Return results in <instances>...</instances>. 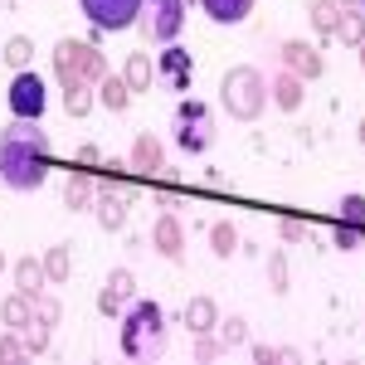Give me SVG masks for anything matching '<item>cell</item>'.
<instances>
[{"mask_svg":"<svg viewBox=\"0 0 365 365\" xmlns=\"http://www.w3.org/2000/svg\"><path fill=\"white\" fill-rule=\"evenodd\" d=\"M122 307H127V297L113 292V287L103 282V292H98V312H103V317H122Z\"/></svg>","mask_w":365,"mask_h":365,"instance_id":"37","label":"cell"},{"mask_svg":"<svg viewBox=\"0 0 365 365\" xmlns=\"http://www.w3.org/2000/svg\"><path fill=\"white\" fill-rule=\"evenodd\" d=\"M0 322H5V327H15V331L29 327V322H34V297H25V292L15 287V292L0 302Z\"/></svg>","mask_w":365,"mask_h":365,"instance_id":"22","label":"cell"},{"mask_svg":"<svg viewBox=\"0 0 365 365\" xmlns=\"http://www.w3.org/2000/svg\"><path fill=\"white\" fill-rule=\"evenodd\" d=\"M278 361H282V365H297V361H302V351H292V346H278Z\"/></svg>","mask_w":365,"mask_h":365,"instance_id":"41","label":"cell"},{"mask_svg":"<svg viewBox=\"0 0 365 365\" xmlns=\"http://www.w3.org/2000/svg\"><path fill=\"white\" fill-rule=\"evenodd\" d=\"M356 58H361V68H365V39H361V44H356Z\"/></svg>","mask_w":365,"mask_h":365,"instance_id":"42","label":"cell"},{"mask_svg":"<svg viewBox=\"0 0 365 365\" xmlns=\"http://www.w3.org/2000/svg\"><path fill=\"white\" fill-rule=\"evenodd\" d=\"M180 322H185L190 336H195V331H215V327H220V307H215L210 297H190L185 312H180Z\"/></svg>","mask_w":365,"mask_h":365,"instance_id":"19","label":"cell"},{"mask_svg":"<svg viewBox=\"0 0 365 365\" xmlns=\"http://www.w3.org/2000/svg\"><path fill=\"white\" fill-rule=\"evenodd\" d=\"M93 215H98V225L108 229V234L127 229V215H132V195H127V185H117V180H98Z\"/></svg>","mask_w":365,"mask_h":365,"instance_id":"9","label":"cell"},{"mask_svg":"<svg viewBox=\"0 0 365 365\" xmlns=\"http://www.w3.org/2000/svg\"><path fill=\"white\" fill-rule=\"evenodd\" d=\"M278 58H282V68H287V73H297V78H307V83L327 73V58H322V49H317L312 39H282Z\"/></svg>","mask_w":365,"mask_h":365,"instance_id":"10","label":"cell"},{"mask_svg":"<svg viewBox=\"0 0 365 365\" xmlns=\"http://www.w3.org/2000/svg\"><path fill=\"white\" fill-rule=\"evenodd\" d=\"M122 331H117V346H122V356L127 361H161L166 356V341H170V322H166V307L161 302H146V297H132L127 307H122V322H117Z\"/></svg>","mask_w":365,"mask_h":365,"instance_id":"2","label":"cell"},{"mask_svg":"<svg viewBox=\"0 0 365 365\" xmlns=\"http://www.w3.org/2000/svg\"><path fill=\"white\" fill-rule=\"evenodd\" d=\"M220 341H225V351H239V346H249V322L234 312V317H220Z\"/></svg>","mask_w":365,"mask_h":365,"instance_id":"28","label":"cell"},{"mask_svg":"<svg viewBox=\"0 0 365 365\" xmlns=\"http://www.w3.org/2000/svg\"><path fill=\"white\" fill-rule=\"evenodd\" d=\"M98 103L108 108V113H127L132 108V88L122 73H108V78H98Z\"/></svg>","mask_w":365,"mask_h":365,"instance_id":"20","label":"cell"},{"mask_svg":"<svg viewBox=\"0 0 365 365\" xmlns=\"http://www.w3.org/2000/svg\"><path fill=\"white\" fill-rule=\"evenodd\" d=\"M122 78H127V88H132V93H146V88L156 83V58H151V54H127Z\"/></svg>","mask_w":365,"mask_h":365,"instance_id":"21","label":"cell"},{"mask_svg":"<svg viewBox=\"0 0 365 365\" xmlns=\"http://www.w3.org/2000/svg\"><path fill=\"white\" fill-rule=\"evenodd\" d=\"M331 244H336L341 253L361 249V244H365V229H356V225H341V220H336V229H331Z\"/></svg>","mask_w":365,"mask_h":365,"instance_id":"34","label":"cell"},{"mask_svg":"<svg viewBox=\"0 0 365 365\" xmlns=\"http://www.w3.org/2000/svg\"><path fill=\"white\" fill-rule=\"evenodd\" d=\"M249 356H253L258 365H273V361H278V346H263V341H253V346H249Z\"/></svg>","mask_w":365,"mask_h":365,"instance_id":"39","label":"cell"},{"mask_svg":"<svg viewBox=\"0 0 365 365\" xmlns=\"http://www.w3.org/2000/svg\"><path fill=\"white\" fill-rule=\"evenodd\" d=\"M108 287L132 302V297H137V273H132V268H113V273H108Z\"/></svg>","mask_w":365,"mask_h":365,"instance_id":"35","label":"cell"},{"mask_svg":"<svg viewBox=\"0 0 365 365\" xmlns=\"http://www.w3.org/2000/svg\"><path fill=\"white\" fill-rule=\"evenodd\" d=\"M93 103H98V88H93V83H78V88L63 93V113H68V117H88V113H93Z\"/></svg>","mask_w":365,"mask_h":365,"instance_id":"29","label":"cell"},{"mask_svg":"<svg viewBox=\"0 0 365 365\" xmlns=\"http://www.w3.org/2000/svg\"><path fill=\"white\" fill-rule=\"evenodd\" d=\"M5 268H10V258H5V249H0V273H5Z\"/></svg>","mask_w":365,"mask_h":365,"instance_id":"43","label":"cell"},{"mask_svg":"<svg viewBox=\"0 0 365 365\" xmlns=\"http://www.w3.org/2000/svg\"><path fill=\"white\" fill-rule=\"evenodd\" d=\"M210 249H215V258H234L239 253V229H234V220H215L210 225Z\"/></svg>","mask_w":365,"mask_h":365,"instance_id":"25","label":"cell"},{"mask_svg":"<svg viewBox=\"0 0 365 365\" xmlns=\"http://www.w3.org/2000/svg\"><path fill=\"white\" fill-rule=\"evenodd\" d=\"M49 151L54 141L44 132V122H29V117H15L5 132H0V185L15 190V195H29L49 180Z\"/></svg>","mask_w":365,"mask_h":365,"instance_id":"1","label":"cell"},{"mask_svg":"<svg viewBox=\"0 0 365 365\" xmlns=\"http://www.w3.org/2000/svg\"><path fill=\"white\" fill-rule=\"evenodd\" d=\"M341 5H361V0H341Z\"/></svg>","mask_w":365,"mask_h":365,"instance_id":"46","label":"cell"},{"mask_svg":"<svg viewBox=\"0 0 365 365\" xmlns=\"http://www.w3.org/2000/svg\"><path fill=\"white\" fill-rule=\"evenodd\" d=\"M361 10H365V0H361Z\"/></svg>","mask_w":365,"mask_h":365,"instance_id":"47","label":"cell"},{"mask_svg":"<svg viewBox=\"0 0 365 365\" xmlns=\"http://www.w3.org/2000/svg\"><path fill=\"white\" fill-rule=\"evenodd\" d=\"M336 220H341V225L365 229V195H356V190H351V195H341L336 200Z\"/></svg>","mask_w":365,"mask_h":365,"instance_id":"30","label":"cell"},{"mask_svg":"<svg viewBox=\"0 0 365 365\" xmlns=\"http://www.w3.org/2000/svg\"><path fill=\"white\" fill-rule=\"evenodd\" d=\"M356 137H361V146H365V117H361V132H356Z\"/></svg>","mask_w":365,"mask_h":365,"instance_id":"44","label":"cell"},{"mask_svg":"<svg viewBox=\"0 0 365 365\" xmlns=\"http://www.w3.org/2000/svg\"><path fill=\"white\" fill-rule=\"evenodd\" d=\"M302 98H307V78H297V73H287V68H278V73L268 78V103H273V108L297 113Z\"/></svg>","mask_w":365,"mask_h":365,"instance_id":"12","label":"cell"},{"mask_svg":"<svg viewBox=\"0 0 365 365\" xmlns=\"http://www.w3.org/2000/svg\"><path fill=\"white\" fill-rule=\"evenodd\" d=\"M25 361V336L15 327H0V365H15Z\"/></svg>","mask_w":365,"mask_h":365,"instance_id":"32","label":"cell"},{"mask_svg":"<svg viewBox=\"0 0 365 365\" xmlns=\"http://www.w3.org/2000/svg\"><path fill=\"white\" fill-rule=\"evenodd\" d=\"M0 58H5L15 73H20V68H29V58H34V39H29V34H10V39L0 44Z\"/></svg>","mask_w":365,"mask_h":365,"instance_id":"26","label":"cell"},{"mask_svg":"<svg viewBox=\"0 0 365 365\" xmlns=\"http://www.w3.org/2000/svg\"><path fill=\"white\" fill-rule=\"evenodd\" d=\"M307 20H312V34H317V39H336L341 0H312V5H307Z\"/></svg>","mask_w":365,"mask_h":365,"instance_id":"18","label":"cell"},{"mask_svg":"<svg viewBox=\"0 0 365 365\" xmlns=\"http://www.w3.org/2000/svg\"><path fill=\"white\" fill-rule=\"evenodd\" d=\"M78 166H103V151L88 141V146H78Z\"/></svg>","mask_w":365,"mask_h":365,"instance_id":"40","label":"cell"},{"mask_svg":"<svg viewBox=\"0 0 365 365\" xmlns=\"http://www.w3.org/2000/svg\"><path fill=\"white\" fill-rule=\"evenodd\" d=\"M185 10H190V0H141V15H137L141 39L156 44V49L175 44L180 29H185Z\"/></svg>","mask_w":365,"mask_h":365,"instance_id":"5","label":"cell"},{"mask_svg":"<svg viewBox=\"0 0 365 365\" xmlns=\"http://www.w3.org/2000/svg\"><path fill=\"white\" fill-rule=\"evenodd\" d=\"M83 15L93 20V29L103 34H117V29H132L141 15V0H78Z\"/></svg>","mask_w":365,"mask_h":365,"instance_id":"8","label":"cell"},{"mask_svg":"<svg viewBox=\"0 0 365 365\" xmlns=\"http://www.w3.org/2000/svg\"><path fill=\"white\" fill-rule=\"evenodd\" d=\"M5 103H10V117H29V122H44V103H49V88L34 68H20L10 88H5Z\"/></svg>","mask_w":365,"mask_h":365,"instance_id":"7","label":"cell"},{"mask_svg":"<svg viewBox=\"0 0 365 365\" xmlns=\"http://www.w3.org/2000/svg\"><path fill=\"white\" fill-rule=\"evenodd\" d=\"M190 68H195V58L185 54L180 44H166V49L156 54V73H166L175 93H185V88H190Z\"/></svg>","mask_w":365,"mask_h":365,"instance_id":"14","label":"cell"},{"mask_svg":"<svg viewBox=\"0 0 365 365\" xmlns=\"http://www.w3.org/2000/svg\"><path fill=\"white\" fill-rule=\"evenodd\" d=\"M220 108L234 122H258L268 113V73L253 68V63H234L220 78Z\"/></svg>","mask_w":365,"mask_h":365,"instance_id":"3","label":"cell"},{"mask_svg":"<svg viewBox=\"0 0 365 365\" xmlns=\"http://www.w3.org/2000/svg\"><path fill=\"white\" fill-rule=\"evenodd\" d=\"M127 166L137 170V175H161V170H166V146L151 137V132H137V141H132V156H127Z\"/></svg>","mask_w":365,"mask_h":365,"instance_id":"13","label":"cell"},{"mask_svg":"<svg viewBox=\"0 0 365 365\" xmlns=\"http://www.w3.org/2000/svg\"><path fill=\"white\" fill-rule=\"evenodd\" d=\"M195 361L200 365H210V361H220L225 356V341H220V331H195Z\"/></svg>","mask_w":365,"mask_h":365,"instance_id":"31","label":"cell"},{"mask_svg":"<svg viewBox=\"0 0 365 365\" xmlns=\"http://www.w3.org/2000/svg\"><path fill=\"white\" fill-rule=\"evenodd\" d=\"M336 39L346 49H356L365 39V10L361 5H341V25H336Z\"/></svg>","mask_w":365,"mask_h":365,"instance_id":"24","label":"cell"},{"mask_svg":"<svg viewBox=\"0 0 365 365\" xmlns=\"http://www.w3.org/2000/svg\"><path fill=\"white\" fill-rule=\"evenodd\" d=\"M10 5H20V0H0V10H10Z\"/></svg>","mask_w":365,"mask_h":365,"instance_id":"45","label":"cell"},{"mask_svg":"<svg viewBox=\"0 0 365 365\" xmlns=\"http://www.w3.org/2000/svg\"><path fill=\"white\" fill-rule=\"evenodd\" d=\"M151 249L161 253L166 263H180L185 258V225H180V215H156V225H151Z\"/></svg>","mask_w":365,"mask_h":365,"instance_id":"11","label":"cell"},{"mask_svg":"<svg viewBox=\"0 0 365 365\" xmlns=\"http://www.w3.org/2000/svg\"><path fill=\"white\" fill-rule=\"evenodd\" d=\"M278 234H282V244H302V239H307L312 229L302 225V220H282V225H278Z\"/></svg>","mask_w":365,"mask_h":365,"instance_id":"38","label":"cell"},{"mask_svg":"<svg viewBox=\"0 0 365 365\" xmlns=\"http://www.w3.org/2000/svg\"><path fill=\"white\" fill-rule=\"evenodd\" d=\"M20 336H25V356H44V351H49V341H54V327L34 317L29 327H20Z\"/></svg>","mask_w":365,"mask_h":365,"instance_id":"27","label":"cell"},{"mask_svg":"<svg viewBox=\"0 0 365 365\" xmlns=\"http://www.w3.org/2000/svg\"><path fill=\"white\" fill-rule=\"evenodd\" d=\"M175 141H180V151H210V141H215V122H210V108L200 103V98H180V108H175Z\"/></svg>","mask_w":365,"mask_h":365,"instance_id":"6","label":"cell"},{"mask_svg":"<svg viewBox=\"0 0 365 365\" xmlns=\"http://www.w3.org/2000/svg\"><path fill=\"white\" fill-rule=\"evenodd\" d=\"M93 195H98V180H93V170H68V180H63V210H93Z\"/></svg>","mask_w":365,"mask_h":365,"instance_id":"15","label":"cell"},{"mask_svg":"<svg viewBox=\"0 0 365 365\" xmlns=\"http://www.w3.org/2000/svg\"><path fill=\"white\" fill-rule=\"evenodd\" d=\"M190 5H195V0H190Z\"/></svg>","mask_w":365,"mask_h":365,"instance_id":"48","label":"cell"},{"mask_svg":"<svg viewBox=\"0 0 365 365\" xmlns=\"http://www.w3.org/2000/svg\"><path fill=\"white\" fill-rule=\"evenodd\" d=\"M34 317H39V322H49V327H58L63 302H58V297H49V292H39V297H34Z\"/></svg>","mask_w":365,"mask_h":365,"instance_id":"36","label":"cell"},{"mask_svg":"<svg viewBox=\"0 0 365 365\" xmlns=\"http://www.w3.org/2000/svg\"><path fill=\"white\" fill-rule=\"evenodd\" d=\"M108 73L113 68H108V54L98 44H88V39H58L54 44V78H58L63 93L78 88V83L98 88V78H108Z\"/></svg>","mask_w":365,"mask_h":365,"instance_id":"4","label":"cell"},{"mask_svg":"<svg viewBox=\"0 0 365 365\" xmlns=\"http://www.w3.org/2000/svg\"><path fill=\"white\" fill-rule=\"evenodd\" d=\"M44 278L49 282H68V273H73V244H54V249H44Z\"/></svg>","mask_w":365,"mask_h":365,"instance_id":"23","label":"cell"},{"mask_svg":"<svg viewBox=\"0 0 365 365\" xmlns=\"http://www.w3.org/2000/svg\"><path fill=\"white\" fill-rule=\"evenodd\" d=\"M268 287H273L278 297L287 292V253H282V249L268 253Z\"/></svg>","mask_w":365,"mask_h":365,"instance_id":"33","label":"cell"},{"mask_svg":"<svg viewBox=\"0 0 365 365\" xmlns=\"http://www.w3.org/2000/svg\"><path fill=\"white\" fill-rule=\"evenodd\" d=\"M253 5H258V0H200V10H205L215 25H244L253 15Z\"/></svg>","mask_w":365,"mask_h":365,"instance_id":"17","label":"cell"},{"mask_svg":"<svg viewBox=\"0 0 365 365\" xmlns=\"http://www.w3.org/2000/svg\"><path fill=\"white\" fill-rule=\"evenodd\" d=\"M10 278H15V287H20L25 297H39V292L49 287V278H44V263H39L34 253H25V258H15V263H10Z\"/></svg>","mask_w":365,"mask_h":365,"instance_id":"16","label":"cell"}]
</instances>
